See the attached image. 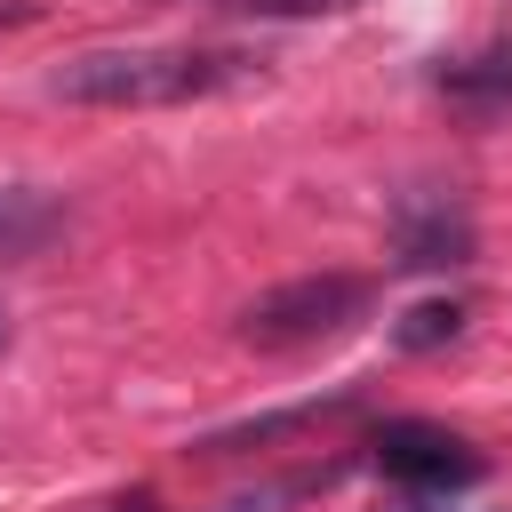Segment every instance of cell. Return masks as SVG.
I'll use <instances>...</instances> for the list:
<instances>
[{
    "label": "cell",
    "instance_id": "cell-1",
    "mask_svg": "<svg viewBox=\"0 0 512 512\" xmlns=\"http://www.w3.org/2000/svg\"><path fill=\"white\" fill-rule=\"evenodd\" d=\"M264 56L248 48H80L48 72L64 104H104V112H152V104H192L256 80Z\"/></svg>",
    "mask_w": 512,
    "mask_h": 512
},
{
    "label": "cell",
    "instance_id": "cell-9",
    "mask_svg": "<svg viewBox=\"0 0 512 512\" xmlns=\"http://www.w3.org/2000/svg\"><path fill=\"white\" fill-rule=\"evenodd\" d=\"M216 8H232V16H344L360 0H216Z\"/></svg>",
    "mask_w": 512,
    "mask_h": 512
},
{
    "label": "cell",
    "instance_id": "cell-4",
    "mask_svg": "<svg viewBox=\"0 0 512 512\" xmlns=\"http://www.w3.org/2000/svg\"><path fill=\"white\" fill-rule=\"evenodd\" d=\"M392 264L408 272H440V264H472V216L448 200H408L400 232H392Z\"/></svg>",
    "mask_w": 512,
    "mask_h": 512
},
{
    "label": "cell",
    "instance_id": "cell-5",
    "mask_svg": "<svg viewBox=\"0 0 512 512\" xmlns=\"http://www.w3.org/2000/svg\"><path fill=\"white\" fill-rule=\"evenodd\" d=\"M432 88H440L456 112H472V120L512 112V40H496V48L464 56V64H440V72H432Z\"/></svg>",
    "mask_w": 512,
    "mask_h": 512
},
{
    "label": "cell",
    "instance_id": "cell-11",
    "mask_svg": "<svg viewBox=\"0 0 512 512\" xmlns=\"http://www.w3.org/2000/svg\"><path fill=\"white\" fill-rule=\"evenodd\" d=\"M0 336H8V312H0Z\"/></svg>",
    "mask_w": 512,
    "mask_h": 512
},
{
    "label": "cell",
    "instance_id": "cell-10",
    "mask_svg": "<svg viewBox=\"0 0 512 512\" xmlns=\"http://www.w3.org/2000/svg\"><path fill=\"white\" fill-rule=\"evenodd\" d=\"M112 512H160V496H152V488H136V496H120Z\"/></svg>",
    "mask_w": 512,
    "mask_h": 512
},
{
    "label": "cell",
    "instance_id": "cell-7",
    "mask_svg": "<svg viewBox=\"0 0 512 512\" xmlns=\"http://www.w3.org/2000/svg\"><path fill=\"white\" fill-rule=\"evenodd\" d=\"M352 408V392H328V400H296V408H280V416H256V424H232V432H216L208 440V456H232V448H264V440H280V432H304V424H320V416H344Z\"/></svg>",
    "mask_w": 512,
    "mask_h": 512
},
{
    "label": "cell",
    "instance_id": "cell-6",
    "mask_svg": "<svg viewBox=\"0 0 512 512\" xmlns=\"http://www.w3.org/2000/svg\"><path fill=\"white\" fill-rule=\"evenodd\" d=\"M56 224H64V208H56L48 192H32V184H0V256L40 248Z\"/></svg>",
    "mask_w": 512,
    "mask_h": 512
},
{
    "label": "cell",
    "instance_id": "cell-2",
    "mask_svg": "<svg viewBox=\"0 0 512 512\" xmlns=\"http://www.w3.org/2000/svg\"><path fill=\"white\" fill-rule=\"evenodd\" d=\"M368 304H376V288H368L360 272H304V280L264 288V296L240 312V336H248V344H272V352H288V344H328V336H344L352 320H368Z\"/></svg>",
    "mask_w": 512,
    "mask_h": 512
},
{
    "label": "cell",
    "instance_id": "cell-8",
    "mask_svg": "<svg viewBox=\"0 0 512 512\" xmlns=\"http://www.w3.org/2000/svg\"><path fill=\"white\" fill-rule=\"evenodd\" d=\"M456 336H464V304L456 296H424V304H408L392 320V344L400 352H432V344H456Z\"/></svg>",
    "mask_w": 512,
    "mask_h": 512
},
{
    "label": "cell",
    "instance_id": "cell-3",
    "mask_svg": "<svg viewBox=\"0 0 512 512\" xmlns=\"http://www.w3.org/2000/svg\"><path fill=\"white\" fill-rule=\"evenodd\" d=\"M376 472L400 480V488H472L480 480V456L472 440H456L448 424H416V416H392L376 424Z\"/></svg>",
    "mask_w": 512,
    "mask_h": 512
}]
</instances>
